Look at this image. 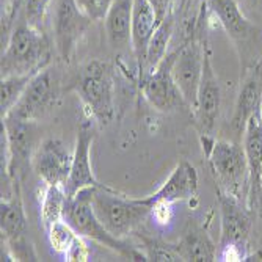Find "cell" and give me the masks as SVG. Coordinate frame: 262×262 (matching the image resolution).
<instances>
[{
    "label": "cell",
    "instance_id": "cell-1",
    "mask_svg": "<svg viewBox=\"0 0 262 262\" xmlns=\"http://www.w3.org/2000/svg\"><path fill=\"white\" fill-rule=\"evenodd\" d=\"M52 42L44 30L30 26L26 20L17 24L2 52V77L38 74L51 63Z\"/></svg>",
    "mask_w": 262,
    "mask_h": 262
},
{
    "label": "cell",
    "instance_id": "cell-2",
    "mask_svg": "<svg viewBox=\"0 0 262 262\" xmlns=\"http://www.w3.org/2000/svg\"><path fill=\"white\" fill-rule=\"evenodd\" d=\"M91 204L101 223L120 239L134 234L152 213L145 198H129L102 184L94 187Z\"/></svg>",
    "mask_w": 262,
    "mask_h": 262
},
{
    "label": "cell",
    "instance_id": "cell-3",
    "mask_svg": "<svg viewBox=\"0 0 262 262\" xmlns=\"http://www.w3.org/2000/svg\"><path fill=\"white\" fill-rule=\"evenodd\" d=\"M94 187H86L76 193L73 198H68L64 206V220L73 226L82 237L98 242L99 245L118 253L129 260H148L145 253L137 247H130L120 237L113 235L94 213L91 200Z\"/></svg>",
    "mask_w": 262,
    "mask_h": 262
},
{
    "label": "cell",
    "instance_id": "cell-4",
    "mask_svg": "<svg viewBox=\"0 0 262 262\" xmlns=\"http://www.w3.org/2000/svg\"><path fill=\"white\" fill-rule=\"evenodd\" d=\"M90 118L107 126L115 116V68L108 61L93 60L82 66L73 83Z\"/></svg>",
    "mask_w": 262,
    "mask_h": 262
},
{
    "label": "cell",
    "instance_id": "cell-5",
    "mask_svg": "<svg viewBox=\"0 0 262 262\" xmlns=\"http://www.w3.org/2000/svg\"><path fill=\"white\" fill-rule=\"evenodd\" d=\"M206 157L215 176L217 188L248 203L251 174L244 145L231 140H213V145Z\"/></svg>",
    "mask_w": 262,
    "mask_h": 262
},
{
    "label": "cell",
    "instance_id": "cell-6",
    "mask_svg": "<svg viewBox=\"0 0 262 262\" xmlns=\"http://www.w3.org/2000/svg\"><path fill=\"white\" fill-rule=\"evenodd\" d=\"M217 196L222 215L219 260H245L253 226L251 207L247 201L220 188H217Z\"/></svg>",
    "mask_w": 262,
    "mask_h": 262
},
{
    "label": "cell",
    "instance_id": "cell-7",
    "mask_svg": "<svg viewBox=\"0 0 262 262\" xmlns=\"http://www.w3.org/2000/svg\"><path fill=\"white\" fill-rule=\"evenodd\" d=\"M20 182H14L13 193L2 198L0 210V229H2V244L5 254L10 260H36V253L27 237L29 225L26 210L20 198Z\"/></svg>",
    "mask_w": 262,
    "mask_h": 262
},
{
    "label": "cell",
    "instance_id": "cell-8",
    "mask_svg": "<svg viewBox=\"0 0 262 262\" xmlns=\"http://www.w3.org/2000/svg\"><path fill=\"white\" fill-rule=\"evenodd\" d=\"M49 16L57 54L61 60L69 61L93 20L80 10L76 0H52Z\"/></svg>",
    "mask_w": 262,
    "mask_h": 262
},
{
    "label": "cell",
    "instance_id": "cell-9",
    "mask_svg": "<svg viewBox=\"0 0 262 262\" xmlns=\"http://www.w3.org/2000/svg\"><path fill=\"white\" fill-rule=\"evenodd\" d=\"M2 132L5 138V165L2 174L5 182H20L27 165L32 166L33 151V121L8 113L2 118Z\"/></svg>",
    "mask_w": 262,
    "mask_h": 262
},
{
    "label": "cell",
    "instance_id": "cell-10",
    "mask_svg": "<svg viewBox=\"0 0 262 262\" xmlns=\"http://www.w3.org/2000/svg\"><path fill=\"white\" fill-rule=\"evenodd\" d=\"M176 52H168L159 66L151 73L140 77V88L148 102L159 112H174L188 107L173 77V61Z\"/></svg>",
    "mask_w": 262,
    "mask_h": 262
},
{
    "label": "cell",
    "instance_id": "cell-11",
    "mask_svg": "<svg viewBox=\"0 0 262 262\" xmlns=\"http://www.w3.org/2000/svg\"><path fill=\"white\" fill-rule=\"evenodd\" d=\"M58 98L60 80L52 69L44 68L32 77L26 93L22 94L20 101L10 113L22 118V120L35 123L55 107Z\"/></svg>",
    "mask_w": 262,
    "mask_h": 262
},
{
    "label": "cell",
    "instance_id": "cell-12",
    "mask_svg": "<svg viewBox=\"0 0 262 262\" xmlns=\"http://www.w3.org/2000/svg\"><path fill=\"white\" fill-rule=\"evenodd\" d=\"M222 107V90L215 71L212 66V51L209 41L206 42V54H204V66H203V77L200 82L198 99L193 108L196 127L200 135H213L217 127L219 116Z\"/></svg>",
    "mask_w": 262,
    "mask_h": 262
},
{
    "label": "cell",
    "instance_id": "cell-13",
    "mask_svg": "<svg viewBox=\"0 0 262 262\" xmlns=\"http://www.w3.org/2000/svg\"><path fill=\"white\" fill-rule=\"evenodd\" d=\"M73 165V152L58 138H46L32 157V168L44 185L64 187Z\"/></svg>",
    "mask_w": 262,
    "mask_h": 262
},
{
    "label": "cell",
    "instance_id": "cell-14",
    "mask_svg": "<svg viewBox=\"0 0 262 262\" xmlns=\"http://www.w3.org/2000/svg\"><path fill=\"white\" fill-rule=\"evenodd\" d=\"M93 118L83 120L77 130L76 146L73 151V165H71V174L64 184V192L68 198H73L76 193L86 187H98L99 182L94 176L91 166V145L94 140Z\"/></svg>",
    "mask_w": 262,
    "mask_h": 262
},
{
    "label": "cell",
    "instance_id": "cell-15",
    "mask_svg": "<svg viewBox=\"0 0 262 262\" xmlns=\"http://www.w3.org/2000/svg\"><path fill=\"white\" fill-rule=\"evenodd\" d=\"M262 108V58L254 61L244 76L237 94L234 113L231 118V130L244 135L250 118Z\"/></svg>",
    "mask_w": 262,
    "mask_h": 262
},
{
    "label": "cell",
    "instance_id": "cell-16",
    "mask_svg": "<svg viewBox=\"0 0 262 262\" xmlns=\"http://www.w3.org/2000/svg\"><path fill=\"white\" fill-rule=\"evenodd\" d=\"M198 193V171L196 168L182 160L176 165V168L170 174V178L163 182V185L154 192L152 195L146 196V203L152 207L159 203L174 204L181 201H190L196 198Z\"/></svg>",
    "mask_w": 262,
    "mask_h": 262
},
{
    "label": "cell",
    "instance_id": "cell-17",
    "mask_svg": "<svg viewBox=\"0 0 262 262\" xmlns=\"http://www.w3.org/2000/svg\"><path fill=\"white\" fill-rule=\"evenodd\" d=\"M207 7L209 16H213L226 35L235 44H247L257 30L254 24L242 13L237 0H201Z\"/></svg>",
    "mask_w": 262,
    "mask_h": 262
},
{
    "label": "cell",
    "instance_id": "cell-18",
    "mask_svg": "<svg viewBox=\"0 0 262 262\" xmlns=\"http://www.w3.org/2000/svg\"><path fill=\"white\" fill-rule=\"evenodd\" d=\"M157 29V17L148 0H134L132 14V52L137 61L138 76L143 73L148 55V47Z\"/></svg>",
    "mask_w": 262,
    "mask_h": 262
},
{
    "label": "cell",
    "instance_id": "cell-19",
    "mask_svg": "<svg viewBox=\"0 0 262 262\" xmlns=\"http://www.w3.org/2000/svg\"><path fill=\"white\" fill-rule=\"evenodd\" d=\"M132 14L134 0H115L104 19L108 46L116 52L132 46Z\"/></svg>",
    "mask_w": 262,
    "mask_h": 262
},
{
    "label": "cell",
    "instance_id": "cell-20",
    "mask_svg": "<svg viewBox=\"0 0 262 262\" xmlns=\"http://www.w3.org/2000/svg\"><path fill=\"white\" fill-rule=\"evenodd\" d=\"M47 237L52 251L60 254L64 260H88L90 248L82 237L66 220H60L47 229Z\"/></svg>",
    "mask_w": 262,
    "mask_h": 262
},
{
    "label": "cell",
    "instance_id": "cell-21",
    "mask_svg": "<svg viewBox=\"0 0 262 262\" xmlns=\"http://www.w3.org/2000/svg\"><path fill=\"white\" fill-rule=\"evenodd\" d=\"M182 260L212 262L219 259V248L209 232L196 223H188L181 241L176 244Z\"/></svg>",
    "mask_w": 262,
    "mask_h": 262
},
{
    "label": "cell",
    "instance_id": "cell-22",
    "mask_svg": "<svg viewBox=\"0 0 262 262\" xmlns=\"http://www.w3.org/2000/svg\"><path fill=\"white\" fill-rule=\"evenodd\" d=\"M242 145L250 165V174H251L250 198H251L260 188L259 176L262 168V108L248 120L242 135Z\"/></svg>",
    "mask_w": 262,
    "mask_h": 262
},
{
    "label": "cell",
    "instance_id": "cell-23",
    "mask_svg": "<svg viewBox=\"0 0 262 262\" xmlns=\"http://www.w3.org/2000/svg\"><path fill=\"white\" fill-rule=\"evenodd\" d=\"M176 13L170 14L168 17H165L154 32L152 39L149 42L148 47V55H146V63H145V69L138 77H143L145 74L154 71L159 63L168 55V47H170V41L173 38L174 29H176Z\"/></svg>",
    "mask_w": 262,
    "mask_h": 262
},
{
    "label": "cell",
    "instance_id": "cell-24",
    "mask_svg": "<svg viewBox=\"0 0 262 262\" xmlns=\"http://www.w3.org/2000/svg\"><path fill=\"white\" fill-rule=\"evenodd\" d=\"M68 196L64 187L61 185H46L41 200V222L46 231L54 223L64 220V206Z\"/></svg>",
    "mask_w": 262,
    "mask_h": 262
},
{
    "label": "cell",
    "instance_id": "cell-25",
    "mask_svg": "<svg viewBox=\"0 0 262 262\" xmlns=\"http://www.w3.org/2000/svg\"><path fill=\"white\" fill-rule=\"evenodd\" d=\"M33 76H8L2 77V118L8 115L26 93Z\"/></svg>",
    "mask_w": 262,
    "mask_h": 262
},
{
    "label": "cell",
    "instance_id": "cell-26",
    "mask_svg": "<svg viewBox=\"0 0 262 262\" xmlns=\"http://www.w3.org/2000/svg\"><path fill=\"white\" fill-rule=\"evenodd\" d=\"M140 242H141V251L145 253L148 260H168V262L182 260L176 245L165 244L148 235H140Z\"/></svg>",
    "mask_w": 262,
    "mask_h": 262
},
{
    "label": "cell",
    "instance_id": "cell-27",
    "mask_svg": "<svg viewBox=\"0 0 262 262\" xmlns=\"http://www.w3.org/2000/svg\"><path fill=\"white\" fill-rule=\"evenodd\" d=\"M52 5V0H26L22 7L24 19L30 26L41 29L44 26L46 14L49 13V8Z\"/></svg>",
    "mask_w": 262,
    "mask_h": 262
},
{
    "label": "cell",
    "instance_id": "cell-28",
    "mask_svg": "<svg viewBox=\"0 0 262 262\" xmlns=\"http://www.w3.org/2000/svg\"><path fill=\"white\" fill-rule=\"evenodd\" d=\"M80 10L93 20H104L115 0H76Z\"/></svg>",
    "mask_w": 262,
    "mask_h": 262
},
{
    "label": "cell",
    "instance_id": "cell-29",
    "mask_svg": "<svg viewBox=\"0 0 262 262\" xmlns=\"http://www.w3.org/2000/svg\"><path fill=\"white\" fill-rule=\"evenodd\" d=\"M24 2H26V0H10L7 11L2 13V44L8 41L13 32L14 20L19 17V13L22 11Z\"/></svg>",
    "mask_w": 262,
    "mask_h": 262
},
{
    "label": "cell",
    "instance_id": "cell-30",
    "mask_svg": "<svg viewBox=\"0 0 262 262\" xmlns=\"http://www.w3.org/2000/svg\"><path fill=\"white\" fill-rule=\"evenodd\" d=\"M148 4L151 5V8L156 13L157 17V26L165 19L168 17L170 14L176 13L174 8V0H148Z\"/></svg>",
    "mask_w": 262,
    "mask_h": 262
},
{
    "label": "cell",
    "instance_id": "cell-31",
    "mask_svg": "<svg viewBox=\"0 0 262 262\" xmlns=\"http://www.w3.org/2000/svg\"><path fill=\"white\" fill-rule=\"evenodd\" d=\"M250 207L251 209H257L259 212V215L262 219V187L257 190V192L250 198Z\"/></svg>",
    "mask_w": 262,
    "mask_h": 262
},
{
    "label": "cell",
    "instance_id": "cell-32",
    "mask_svg": "<svg viewBox=\"0 0 262 262\" xmlns=\"http://www.w3.org/2000/svg\"><path fill=\"white\" fill-rule=\"evenodd\" d=\"M193 2H195V0H181V2H179V8L176 10V14L179 13V17H184L190 11V8H192Z\"/></svg>",
    "mask_w": 262,
    "mask_h": 262
},
{
    "label": "cell",
    "instance_id": "cell-33",
    "mask_svg": "<svg viewBox=\"0 0 262 262\" xmlns=\"http://www.w3.org/2000/svg\"><path fill=\"white\" fill-rule=\"evenodd\" d=\"M8 4H10V0H2V13H5V11H7Z\"/></svg>",
    "mask_w": 262,
    "mask_h": 262
},
{
    "label": "cell",
    "instance_id": "cell-34",
    "mask_svg": "<svg viewBox=\"0 0 262 262\" xmlns=\"http://www.w3.org/2000/svg\"><path fill=\"white\" fill-rule=\"evenodd\" d=\"M259 182H260V187H262V168H260V176H259Z\"/></svg>",
    "mask_w": 262,
    "mask_h": 262
}]
</instances>
